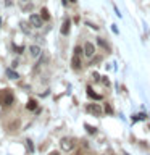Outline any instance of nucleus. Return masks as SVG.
Wrapping results in <instances>:
<instances>
[{
  "mask_svg": "<svg viewBox=\"0 0 150 155\" xmlns=\"http://www.w3.org/2000/svg\"><path fill=\"white\" fill-rule=\"evenodd\" d=\"M13 94H11V91H8V89H3L2 92H0V105H3V107H8V105H11L13 104Z\"/></svg>",
  "mask_w": 150,
  "mask_h": 155,
  "instance_id": "1",
  "label": "nucleus"
},
{
  "mask_svg": "<svg viewBox=\"0 0 150 155\" xmlns=\"http://www.w3.org/2000/svg\"><path fill=\"white\" fill-rule=\"evenodd\" d=\"M74 139H71V137H63L61 140H60V147H61V150H65V152H70V150H73L74 149Z\"/></svg>",
  "mask_w": 150,
  "mask_h": 155,
  "instance_id": "2",
  "label": "nucleus"
},
{
  "mask_svg": "<svg viewBox=\"0 0 150 155\" xmlns=\"http://www.w3.org/2000/svg\"><path fill=\"white\" fill-rule=\"evenodd\" d=\"M86 110L89 111V113H92V115L99 116V118H102V115H103V108H102L99 104H89L86 107Z\"/></svg>",
  "mask_w": 150,
  "mask_h": 155,
  "instance_id": "3",
  "label": "nucleus"
},
{
  "mask_svg": "<svg viewBox=\"0 0 150 155\" xmlns=\"http://www.w3.org/2000/svg\"><path fill=\"white\" fill-rule=\"evenodd\" d=\"M29 23H31V26L32 28H42V23H44V19L41 18V15H31L29 16Z\"/></svg>",
  "mask_w": 150,
  "mask_h": 155,
  "instance_id": "4",
  "label": "nucleus"
},
{
  "mask_svg": "<svg viewBox=\"0 0 150 155\" xmlns=\"http://www.w3.org/2000/svg\"><path fill=\"white\" fill-rule=\"evenodd\" d=\"M84 55L87 58H92V57L95 55V45L92 42H86L84 44Z\"/></svg>",
  "mask_w": 150,
  "mask_h": 155,
  "instance_id": "5",
  "label": "nucleus"
},
{
  "mask_svg": "<svg viewBox=\"0 0 150 155\" xmlns=\"http://www.w3.org/2000/svg\"><path fill=\"white\" fill-rule=\"evenodd\" d=\"M81 65H82L81 57L79 55H73V58H71V68H73V70H74V71L81 70Z\"/></svg>",
  "mask_w": 150,
  "mask_h": 155,
  "instance_id": "6",
  "label": "nucleus"
},
{
  "mask_svg": "<svg viewBox=\"0 0 150 155\" xmlns=\"http://www.w3.org/2000/svg\"><path fill=\"white\" fill-rule=\"evenodd\" d=\"M70 29H71V21L66 18L65 21H63V24H61V29H60V31H61L63 36H68V34H70Z\"/></svg>",
  "mask_w": 150,
  "mask_h": 155,
  "instance_id": "7",
  "label": "nucleus"
},
{
  "mask_svg": "<svg viewBox=\"0 0 150 155\" xmlns=\"http://www.w3.org/2000/svg\"><path fill=\"white\" fill-rule=\"evenodd\" d=\"M41 47L39 45H31L29 47V53H31V57H34V58H37V57H41Z\"/></svg>",
  "mask_w": 150,
  "mask_h": 155,
  "instance_id": "8",
  "label": "nucleus"
},
{
  "mask_svg": "<svg viewBox=\"0 0 150 155\" xmlns=\"http://www.w3.org/2000/svg\"><path fill=\"white\" fill-rule=\"evenodd\" d=\"M87 95H89L90 99H94V100H102V95L92 91V87H90V86H87Z\"/></svg>",
  "mask_w": 150,
  "mask_h": 155,
  "instance_id": "9",
  "label": "nucleus"
},
{
  "mask_svg": "<svg viewBox=\"0 0 150 155\" xmlns=\"http://www.w3.org/2000/svg\"><path fill=\"white\" fill-rule=\"evenodd\" d=\"M145 118H147V115L145 113H137L132 116V123H137V121H144Z\"/></svg>",
  "mask_w": 150,
  "mask_h": 155,
  "instance_id": "10",
  "label": "nucleus"
},
{
  "mask_svg": "<svg viewBox=\"0 0 150 155\" xmlns=\"http://www.w3.org/2000/svg\"><path fill=\"white\" fill-rule=\"evenodd\" d=\"M41 18L44 19V21H48V19H50V13H48L47 8H42L41 10Z\"/></svg>",
  "mask_w": 150,
  "mask_h": 155,
  "instance_id": "11",
  "label": "nucleus"
},
{
  "mask_svg": "<svg viewBox=\"0 0 150 155\" xmlns=\"http://www.w3.org/2000/svg\"><path fill=\"white\" fill-rule=\"evenodd\" d=\"M7 76L10 78V79H18V78H19V74H18V73L15 71V70H10V68L7 70Z\"/></svg>",
  "mask_w": 150,
  "mask_h": 155,
  "instance_id": "12",
  "label": "nucleus"
},
{
  "mask_svg": "<svg viewBox=\"0 0 150 155\" xmlns=\"http://www.w3.org/2000/svg\"><path fill=\"white\" fill-rule=\"evenodd\" d=\"M26 108H28V110H31V111H32V110H36V108H37V102L34 100V99H31V100L28 102Z\"/></svg>",
  "mask_w": 150,
  "mask_h": 155,
  "instance_id": "13",
  "label": "nucleus"
},
{
  "mask_svg": "<svg viewBox=\"0 0 150 155\" xmlns=\"http://www.w3.org/2000/svg\"><path fill=\"white\" fill-rule=\"evenodd\" d=\"M97 44H99L100 47H103L105 50H108V48H110V45H108V44H106V42H105L102 37H97Z\"/></svg>",
  "mask_w": 150,
  "mask_h": 155,
  "instance_id": "14",
  "label": "nucleus"
},
{
  "mask_svg": "<svg viewBox=\"0 0 150 155\" xmlns=\"http://www.w3.org/2000/svg\"><path fill=\"white\" fill-rule=\"evenodd\" d=\"M103 111H105V113H108V115H113V107L106 102V104L103 105Z\"/></svg>",
  "mask_w": 150,
  "mask_h": 155,
  "instance_id": "15",
  "label": "nucleus"
},
{
  "mask_svg": "<svg viewBox=\"0 0 150 155\" xmlns=\"http://www.w3.org/2000/svg\"><path fill=\"white\" fill-rule=\"evenodd\" d=\"M84 128L87 129V133H89V134H95L97 133V128H95V126H90V124H84Z\"/></svg>",
  "mask_w": 150,
  "mask_h": 155,
  "instance_id": "16",
  "label": "nucleus"
},
{
  "mask_svg": "<svg viewBox=\"0 0 150 155\" xmlns=\"http://www.w3.org/2000/svg\"><path fill=\"white\" fill-rule=\"evenodd\" d=\"M26 147H28V152L29 153L34 152V145H32V140L31 139H26Z\"/></svg>",
  "mask_w": 150,
  "mask_h": 155,
  "instance_id": "17",
  "label": "nucleus"
},
{
  "mask_svg": "<svg viewBox=\"0 0 150 155\" xmlns=\"http://www.w3.org/2000/svg\"><path fill=\"white\" fill-rule=\"evenodd\" d=\"M82 53H84V48H81L79 45H76V47H74V55H79V57H81Z\"/></svg>",
  "mask_w": 150,
  "mask_h": 155,
  "instance_id": "18",
  "label": "nucleus"
},
{
  "mask_svg": "<svg viewBox=\"0 0 150 155\" xmlns=\"http://www.w3.org/2000/svg\"><path fill=\"white\" fill-rule=\"evenodd\" d=\"M19 26H21V29H23V31L26 32V34H29V32H31V31H29V28H28V24H26V23H21Z\"/></svg>",
  "mask_w": 150,
  "mask_h": 155,
  "instance_id": "19",
  "label": "nucleus"
},
{
  "mask_svg": "<svg viewBox=\"0 0 150 155\" xmlns=\"http://www.w3.org/2000/svg\"><path fill=\"white\" fill-rule=\"evenodd\" d=\"M13 48L16 53H23V50H24V47H19V45H13Z\"/></svg>",
  "mask_w": 150,
  "mask_h": 155,
  "instance_id": "20",
  "label": "nucleus"
},
{
  "mask_svg": "<svg viewBox=\"0 0 150 155\" xmlns=\"http://www.w3.org/2000/svg\"><path fill=\"white\" fill-rule=\"evenodd\" d=\"M92 78H94V81H95V82H99V81H100V74H99V73H94V74H92Z\"/></svg>",
  "mask_w": 150,
  "mask_h": 155,
  "instance_id": "21",
  "label": "nucleus"
},
{
  "mask_svg": "<svg viewBox=\"0 0 150 155\" xmlns=\"http://www.w3.org/2000/svg\"><path fill=\"white\" fill-rule=\"evenodd\" d=\"M102 82H103L105 86H110V81H108V78H106V76H103V79H102Z\"/></svg>",
  "mask_w": 150,
  "mask_h": 155,
  "instance_id": "22",
  "label": "nucleus"
},
{
  "mask_svg": "<svg viewBox=\"0 0 150 155\" xmlns=\"http://www.w3.org/2000/svg\"><path fill=\"white\" fill-rule=\"evenodd\" d=\"M48 155H60V152H57V150H55V152H50Z\"/></svg>",
  "mask_w": 150,
  "mask_h": 155,
  "instance_id": "23",
  "label": "nucleus"
},
{
  "mask_svg": "<svg viewBox=\"0 0 150 155\" xmlns=\"http://www.w3.org/2000/svg\"><path fill=\"white\" fill-rule=\"evenodd\" d=\"M70 2H71V3H76V2H77V0H70Z\"/></svg>",
  "mask_w": 150,
  "mask_h": 155,
  "instance_id": "24",
  "label": "nucleus"
}]
</instances>
